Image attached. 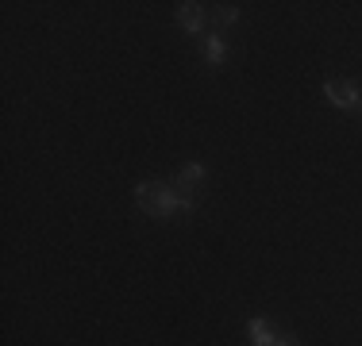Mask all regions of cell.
Here are the masks:
<instances>
[{
    "instance_id": "cell-4",
    "label": "cell",
    "mask_w": 362,
    "mask_h": 346,
    "mask_svg": "<svg viewBox=\"0 0 362 346\" xmlns=\"http://www.w3.org/2000/svg\"><path fill=\"white\" fill-rule=\"evenodd\" d=\"M204 177H209V169H204L201 162H189V166L177 173V185H174V189H177V193H185V196H189V193H193V189L201 185Z\"/></svg>"
},
{
    "instance_id": "cell-7",
    "label": "cell",
    "mask_w": 362,
    "mask_h": 346,
    "mask_svg": "<svg viewBox=\"0 0 362 346\" xmlns=\"http://www.w3.org/2000/svg\"><path fill=\"white\" fill-rule=\"evenodd\" d=\"M239 20V8L235 4H220V23H235Z\"/></svg>"
},
{
    "instance_id": "cell-8",
    "label": "cell",
    "mask_w": 362,
    "mask_h": 346,
    "mask_svg": "<svg viewBox=\"0 0 362 346\" xmlns=\"http://www.w3.org/2000/svg\"><path fill=\"white\" fill-rule=\"evenodd\" d=\"M274 346H297V342H293V339H278V342H274Z\"/></svg>"
},
{
    "instance_id": "cell-5",
    "label": "cell",
    "mask_w": 362,
    "mask_h": 346,
    "mask_svg": "<svg viewBox=\"0 0 362 346\" xmlns=\"http://www.w3.org/2000/svg\"><path fill=\"white\" fill-rule=\"evenodd\" d=\"M247 331H251L255 346H274V339H278V335L270 331V323H266V319H251V323H247Z\"/></svg>"
},
{
    "instance_id": "cell-9",
    "label": "cell",
    "mask_w": 362,
    "mask_h": 346,
    "mask_svg": "<svg viewBox=\"0 0 362 346\" xmlns=\"http://www.w3.org/2000/svg\"><path fill=\"white\" fill-rule=\"evenodd\" d=\"M358 112H362V100H358Z\"/></svg>"
},
{
    "instance_id": "cell-2",
    "label": "cell",
    "mask_w": 362,
    "mask_h": 346,
    "mask_svg": "<svg viewBox=\"0 0 362 346\" xmlns=\"http://www.w3.org/2000/svg\"><path fill=\"white\" fill-rule=\"evenodd\" d=\"M324 97L332 100L335 108H347V112L358 108V100H362L358 89H355V85H347V81H327V85H324Z\"/></svg>"
},
{
    "instance_id": "cell-1",
    "label": "cell",
    "mask_w": 362,
    "mask_h": 346,
    "mask_svg": "<svg viewBox=\"0 0 362 346\" xmlns=\"http://www.w3.org/2000/svg\"><path fill=\"white\" fill-rule=\"evenodd\" d=\"M135 201L146 215H158V220H166V215L174 212H193V196L177 193L174 185H162V181H143V185H135Z\"/></svg>"
},
{
    "instance_id": "cell-3",
    "label": "cell",
    "mask_w": 362,
    "mask_h": 346,
    "mask_svg": "<svg viewBox=\"0 0 362 346\" xmlns=\"http://www.w3.org/2000/svg\"><path fill=\"white\" fill-rule=\"evenodd\" d=\"M177 23H181L189 35H201V31H204V12H201V4H193V0H189V4H177Z\"/></svg>"
},
{
    "instance_id": "cell-6",
    "label": "cell",
    "mask_w": 362,
    "mask_h": 346,
    "mask_svg": "<svg viewBox=\"0 0 362 346\" xmlns=\"http://www.w3.org/2000/svg\"><path fill=\"white\" fill-rule=\"evenodd\" d=\"M223 54H228V50H223V39L209 31V39H204V58H209V66H223Z\"/></svg>"
}]
</instances>
